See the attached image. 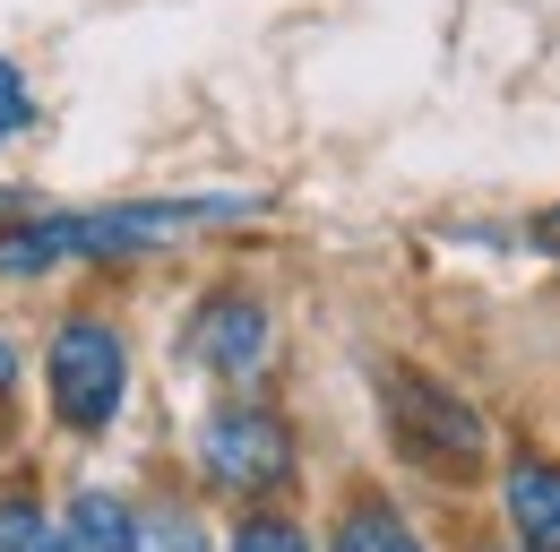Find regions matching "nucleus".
<instances>
[{"label": "nucleus", "mask_w": 560, "mask_h": 552, "mask_svg": "<svg viewBox=\"0 0 560 552\" xmlns=\"http://www.w3.org/2000/svg\"><path fill=\"white\" fill-rule=\"evenodd\" d=\"M215 216H250V207L242 199H147V207H86V216H26V225L0 233V276L155 251V242H182L190 225H215Z\"/></svg>", "instance_id": "f257e3e1"}, {"label": "nucleus", "mask_w": 560, "mask_h": 552, "mask_svg": "<svg viewBox=\"0 0 560 552\" xmlns=\"http://www.w3.org/2000/svg\"><path fill=\"white\" fill-rule=\"evenodd\" d=\"M44 371H52V414L70 423L78 440H95L113 414H121V389H130V345L113 320H61L52 329V354H44Z\"/></svg>", "instance_id": "f03ea898"}, {"label": "nucleus", "mask_w": 560, "mask_h": 552, "mask_svg": "<svg viewBox=\"0 0 560 552\" xmlns=\"http://www.w3.org/2000/svg\"><path fill=\"white\" fill-rule=\"evenodd\" d=\"M380 398H388V423H397V440L415 449L431 475H475L483 467V423L475 406L457 398V389H440L431 371H380Z\"/></svg>", "instance_id": "7ed1b4c3"}, {"label": "nucleus", "mask_w": 560, "mask_h": 552, "mask_svg": "<svg viewBox=\"0 0 560 552\" xmlns=\"http://www.w3.org/2000/svg\"><path fill=\"white\" fill-rule=\"evenodd\" d=\"M199 458L224 492H284L293 483V432L268 406H215L199 432Z\"/></svg>", "instance_id": "20e7f679"}, {"label": "nucleus", "mask_w": 560, "mask_h": 552, "mask_svg": "<svg viewBox=\"0 0 560 552\" xmlns=\"http://www.w3.org/2000/svg\"><path fill=\"white\" fill-rule=\"evenodd\" d=\"M182 354L215 371V380H250L259 363H268V311L250 302V294H208L199 311H190V337Z\"/></svg>", "instance_id": "39448f33"}, {"label": "nucleus", "mask_w": 560, "mask_h": 552, "mask_svg": "<svg viewBox=\"0 0 560 552\" xmlns=\"http://www.w3.org/2000/svg\"><path fill=\"white\" fill-rule=\"evenodd\" d=\"M509 527H517V552H560V467L552 458H509Z\"/></svg>", "instance_id": "423d86ee"}, {"label": "nucleus", "mask_w": 560, "mask_h": 552, "mask_svg": "<svg viewBox=\"0 0 560 552\" xmlns=\"http://www.w3.org/2000/svg\"><path fill=\"white\" fill-rule=\"evenodd\" d=\"M328 552H422V544L388 501H353L346 518H337V536H328Z\"/></svg>", "instance_id": "0eeeda50"}, {"label": "nucleus", "mask_w": 560, "mask_h": 552, "mask_svg": "<svg viewBox=\"0 0 560 552\" xmlns=\"http://www.w3.org/2000/svg\"><path fill=\"white\" fill-rule=\"evenodd\" d=\"M61 544L70 552H130V509H121V492H78Z\"/></svg>", "instance_id": "6e6552de"}, {"label": "nucleus", "mask_w": 560, "mask_h": 552, "mask_svg": "<svg viewBox=\"0 0 560 552\" xmlns=\"http://www.w3.org/2000/svg\"><path fill=\"white\" fill-rule=\"evenodd\" d=\"M130 552H208V536H199V518H182V509H139V518H130Z\"/></svg>", "instance_id": "1a4fd4ad"}, {"label": "nucleus", "mask_w": 560, "mask_h": 552, "mask_svg": "<svg viewBox=\"0 0 560 552\" xmlns=\"http://www.w3.org/2000/svg\"><path fill=\"white\" fill-rule=\"evenodd\" d=\"M0 552H70V544L44 527V509H35V501H18V492H9V501H0Z\"/></svg>", "instance_id": "9d476101"}, {"label": "nucleus", "mask_w": 560, "mask_h": 552, "mask_svg": "<svg viewBox=\"0 0 560 552\" xmlns=\"http://www.w3.org/2000/svg\"><path fill=\"white\" fill-rule=\"evenodd\" d=\"M233 552H311V536H302L293 518H242Z\"/></svg>", "instance_id": "9b49d317"}, {"label": "nucleus", "mask_w": 560, "mask_h": 552, "mask_svg": "<svg viewBox=\"0 0 560 552\" xmlns=\"http://www.w3.org/2000/svg\"><path fill=\"white\" fill-rule=\"evenodd\" d=\"M35 122V95H26V78L0 61V130H26Z\"/></svg>", "instance_id": "f8f14e48"}, {"label": "nucleus", "mask_w": 560, "mask_h": 552, "mask_svg": "<svg viewBox=\"0 0 560 552\" xmlns=\"http://www.w3.org/2000/svg\"><path fill=\"white\" fill-rule=\"evenodd\" d=\"M535 242H544V251H560V207H552V216H535Z\"/></svg>", "instance_id": "ddd939ff"}, {"label": "nucleus", "mask_w": 560, "mask_h": 552, "mask_svg": "<svg viewBox=\"0 0 560 552\" xmlns=\"http://www.w3.org/2000/svg\"><path fill=\"white\" fill-rule=\"evenodd\" d=\"M9 380H18V354H9V345H0V389H9Z\"/></svg>", "instance_id": "4468645a"}, {"label": "nucleus", "mask_w": 560, "mask_h": 552, "mask_svg": "<svg viewBox=\"0 0 560 552\" xmlns=\"http://www.w3.org/2000/svg\"><path fill=\"white\" fill-rule=\"evenodd\" d=\"M475 552H509V544H475Z\"/></svg>", "instance_id": "2eb2a0df"}]
</instances>
